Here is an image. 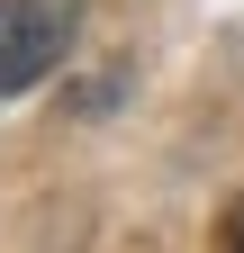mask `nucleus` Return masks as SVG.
Wrapping results in <instances>:
<instances>
[{"label":"nucleus","mask_w":244,"mask_h":253,"mask_svg":"<svg viewBox=\"0 0 244 253\" xmlns=\"http://www.w3.org/2000/svg\"><path fill=\"white\" fill-rule=\"evenodd\" d=\"M81 37V0H0V100L37 90Z\"/></svg>","instance_id":"obj_1"},{"label":"nucleus","mask_w":244,"mask_h":253,"mask_svg":"<svg viewBox=\"0 0 244 253\" xmlns=\"http://www.w3.org/2000/svg\"><path fill=\"white\" fill-rule=\"evenodd\" d=\"M226 253H244V199L226 208Z\"/></svg>","instance_id":"obj_2"}]
</instances>
